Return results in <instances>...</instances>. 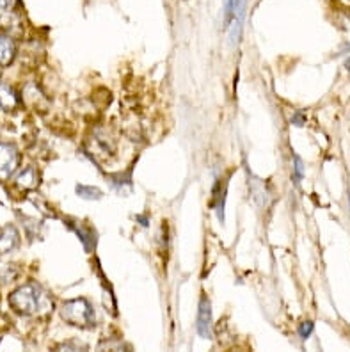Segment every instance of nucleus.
<instances>
[{"label": "nucleus", "mask_w": 350, "mask_h": 352, "mask_svg": "<svg viewBox=\"0 0 350 352\" xmlns=\"http://www.w3.org/2000/svg\"><path fill=\"white\" fill-rule=\"evenodd\" d=\"M9 306L13 308L14 314L22 317H32L39 311H47V309L50 311L52 302L39 285L25 283L9 296Z\"/></svg>", "instance_id": "f257e3e1"}, {"label": "nucleus", "mask_w": 350, "mask_h": 352, "mask_svg": "<svg viewBox=\"0 0 350 352\" xmlns=\"http://www.w3.org/2000/svg\"><path fill=\"white\" fill-rule=\"evenodd\" d=\"M61 318L65 320L66 324L75 327H80V329H91L96 324V318H94V309L91 306V302L84 297H77V299H69L61 305Z\"/></svg>", "instance_id": "f03ea898"}, {"label": "nucleus", "mask_w": 350, "mask_h": 352, "mask_svg": "<svg viewBox=\"0 0 350 352\" xmlns=\"http://www.w3.org/2000/svg\"><path fill=\"white\" fill-rule=\"evenodd\" d=\"M20 166L18 148L11 142H0V180H8Z\"/></svg>", "instance_id": "7ed1b4c3"}, {"label": "nucleus", "mask_w": 350, "mask_h": 352, "mask_svg": "<svg viewBox=\"0 0 350 352\" xmlns=\"http://www.w3.org/2000/svg\"><path fill=\"white\" fill-rule=\"evenodd\" d=\"M197 333L201 338H212V305L208 297L201 296L199 309H197Z\"/></svg>", "instance_id": "20e7f679"}, {"label": "nucleus", "mask_w": 350, "mask_h": 352, "mask_svg": "<svg viewBox=\"0 0 350 352\" xmlns=\"http://www.w3.org/2000/svg\"><path fill=\"white\" fill-rule=\"evenodd\" d=\"M20 245V232L14 224H6L0 228V256L13 253Z\"/></svg>", "instance_id": "39448f33"}, {"label": "nucleus", "mask_w": 350, "mask_h": 352, "mask_svg": "<svg viewBox=\"0 0 350 352\" xmlns=\"http://www.w3.org/2000/svg\"><path fill=\"white\" fill-rule=\"evenodd\" d=\"M14 184L22 190H36L41 184V176H39V171L34 166H29V168L22 169L14 176Z\"/></svg>", "instance_id": "423d86ee"}, {"label": "nucleus", "mask_w": 350, "mask_h": 352, "mask_svg": "<svg viewBox=\"0 0 350 352\" xmlns=\"http://www.w3.org/2000/svg\"><path fill=\"white\" fill-rule=\"evenodd\" d=\"M18 105H20V96L17 91L6 82H0V107L4 111H14Z\"/></svg>", "instance_id": "0eeeda50"}, {"label": "nucleus", "mask_w": 350, "mask_h": 352, "mask_svg": "<svg viewBox=\"0 0 350 352\" xmlns=\"http://www.w3.org/2000/svg\"><path fill=\"white\" fill-rule=\"evenodd\" d=\"M68 226L72 228L73 232L77 233V236L80 239V242L84 244V248H86L87 251H93L94 245H96V235H94L93 228L91 226H82L80 223L73 224V223H68Z\"/></svg>", "instance_id": "6e6552de"}, {"label": "nucleus", "mask_w": 350, "mask_h": 352, "mask_svg": "<svg viewBox=\"0 0 350 352\" xmlns=\"http://www.w3.org/2000/svg\"><path fill=\"white\" fill-rule=\"evenodd\" d=\"M17 56V45L9 36L0 34V66H9Z\"/></svg>", "instance_id": "1a4fd4ad"}, {"label": "nucleus", "mask_w": 350, "mask_h": 352, "mask_svg": "<svg viewBox=\"0 0 350 352\" xmlns=\"http://www.w3.org/2000/svg\"><path fill=\"white\" fill-rule=\"evenodd\" d=\"M38 100L47 102V98H45L43 93L38 89L36 84H27L22 91V102L25 103V105H29V107H36V105H38V103H36Z\"/></svg>", "instance_id": "9d476101"}, {"label": "nucleus", "mask_w": 350, "mask_h": 352, "mask_svg": "<svg viewBox=\"0 0 350 352\" xmlns=\"http://www.w3.org/2000/svg\"><path fill=\"white\" fill-rule=\"evenodd\" d=\"M226 194H228V180H224L222 187L219 185L215 189V210H217V219L224 223V205H226Z\"/></svg>", "instance_id": "9b49d317"}, {"label": "nucleus", "mask_w": 350, "mask_h": 352, "mask_svg": "<svg viewBox=\"0 0 350 352\" xmlns=\"http://www.w3.org/2000/svg\"><path fill=\"white\" fill-rule=\"evenodd\" d=\"M77 194L80 198L84 199H91V201H96V199H102L103 192L98 189V187H91V185H84V184H78L75 187Z\"/></svg>", "instance_id": "f8f14e48"}, {"label": "nucleus", "mask_w": 350, "mask_h": 352, "mask_svg": "<svg viewBox=\"0 0 350 352\" xmlns=\"http://www.w3.org/2000/svg\"><path fill=\"white\" fill-rule=\"evenodd\" d=\"M18 217L22 219L23 228H25V230H27V235H29L30 239H34V236H39V233H41V228H43V224L39 223V221L32 219V217H25V215L18 214Z\"/></svg>", "instance_id": "ddd939ff"}, {"label": "nucleus", "mask_w": 350, "mask_h": 352, "mask_svg": "<svg viewBox=\"0 0 350 352\" xmlns=\"http://www.w3.org/2000/svg\"><path fill=\"white\" fill-rule=\"evenodd\" d=\"M18 274V269L13 263H0V283H8Z\"/></svg>", "instance_id": "4468645a"}, {"label": "nucleus", "mask_w": 350, "mask_h": 352, "mask_svg": "<svg viewBox=\"0 0 350 352\" xmlns=\"http://www.w3.org/2000/svg\"><path fill=\"white\" fill-rule=\"evenodd\" d=\"M294 176L295 184H300V180L304 178V162L299 155H294Z\"/></svg>", "instance_id": "2eb2a0df"}, {"label": "nucleus", "mask_w": 350, "mask_h": 352, "mask_svg": "<svg viewBox=\"0 0 350 352\" xmlns=\"http://www.w3.org/2000/svg\"><path fill=\"white\" fill-rule=\"evenodd\" d=\"M313 329H315V326H313V322H309V320H306V322L300 324L299 331H297V333H299L300 338L307 340V338H309V336H311Z\"/></svg>", "instance_id": "dca6fc26"}, {"label": "nucleus", "mask_w": 350, "mask_h": 352, "mask_svg": "<svg viewBox=\"0 0 350 352\" xmlns=\"http://www.w3.org/2000/svg\"><path fill=\"white\" fill-rule=\"evenodd\" d=\"M292 123H294L295 126H303L304 123H306V116H304L303 112H295L294 118H292Z\"/></svg>", "instance_id": "f3484780"}, {"label": "nucleus", "mask_w": 350, "mask_h": 352, "mask_svg": "<svg viewBox=\"0 0 350 352\" xmlns=\"http://www.w3.org/2000/svg\"><path fill=\"white\" fill-rule=\"evenodd\" d=\"M78 347L86 349V345H80V344H78V342H77V344H75V342H69V344L59 345V347H57V349H63V351H75V349H78Z\"/></svg>", "instance_id": "a211bd4d"}, {"label": "nucleus", "mask_w": 350, "mask_h": 352, "mask_svg": "<svg viewBox=\"0 0 350 352\" xmlns=\"http://www.w3.org/2000/svg\"><path fill=\"white\" fill-rule=\"evenodd\" d=\"M14 4H17V0H0V11H9L14 8Z\"/></svg>", "instance_id": "6ab92c4d"}, {"label": "nucleus", "mask_w": 350, "mask_h": 352, "mask_svg": "<svg viewBox=\"0 0 350 352\" xmlns=\"http://www.w3.org/2000/svg\"><path fill=\"white\" fill-rule=\"evenodd\" d=\"M345 69H347V72H349V75H350V57L345 60Z\"/></svg>", "instance_id": "aec40b11"}, {"label": "nucleus", "mask_w": 350, "mask_h": 352, "mask_svg": "<svg viewBox=\"0 0 350 352\" xmlns=\"http://www.w3.org/2000/svg\"><path fill=\"white\" fill-rule=\"evenodd\" d=\"M349 199H350V196H349Z\"/></svg>", "instance_id": "412c9836"}]
</instances>
